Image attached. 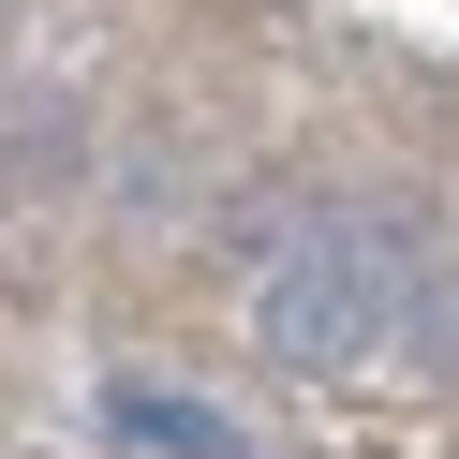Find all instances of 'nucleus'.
Instances as JSON below:
<instances>
[{"mask_svg":"<svg viewBox=\"0 0 459 459\" xmlns=\"http://www.w3.org/2000/svg\"><path fill=\"white\" fill-rule=\"evenodd\" d=\"M104 429L119 445H163V459H238V415H208L178 385H104Z\"/></svg>","mask_w":459,"mask_h":459,"instance_id":"obj_2","label":"nucleus"},{"mask_svg":"<svg viewBox=\"0 0 459 459\" xmlns=\"http://www.w3.org/2000/svg\"><path fill=\"white\" fill-rule=\"evenodd\" d=\"M252 341L281 370H356V356H459V267L415 222H297L252 267Z\"/></svg>","mask_w":459,"mask_h":459,"instance_id":"obj_1","label":"nucleus"}]
</instances>
